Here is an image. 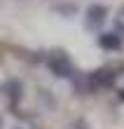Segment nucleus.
Segmentation results:
<instances>
[{"label":"nucleus","mask_w":124,"mask_h":129,"mask_svg":"<svg viewBox=\"0 0 124 129\" xmlns=\"http://www.w3.org/2000/svg\"><path fill=\"white\" fill-rule=\"evenodd\" d=\"M96 42H98V47H103V49L117 52V49H122L124 38H119L115 31H101V33H98V38H96Z\"/></svg>","instance_id":"obj_4"},{"label":"nucleus","mask_w":124,"mask_h":129,"mask_svg":"<svg viewBox=\"0 0 124 129\" xmlns=\"http://www.w3.org/2000/svg\"><path fill=\"white\" fill-rule=\"evenodd\" d=\"M45 59V63H47V68L56 75V78H66V80H73L77 73V68H75V63L70 61V56L66 54V52H49V54H45L42 56Z\"/></svg>","instance_id":"obj_1"},{"label":"nucleus","mask_w":124,"mask_h":129,"mask_svg":"<svg viewBox=\"0 0 124 129\" xmlns=\"http://www.w3.org/2000/svg\"><path fill=\"white\" fill-rule=\"evenodd\" d=\"M105 19H108V7L94 3V5L87 7V12H84V28L91 31V33H101Z\"/></svg>","instance_id":"obj_2"},{"label":"nucleus","mask_w":124,"mask_h":129,"mask_svg":"<svg viewBox=\"0 0 124 129\" xmlns=\"http://www.w3.org/2000/svg\"><path fill=\"white\" fill-rule=\"evenodd\" d=\"M122 17H124V7H122Z\"/></svg>","instance_id":"obj_8"},{"label":"nucleus","mask_w":124,"mask_h":129,"mask_svg":"<svg viewBox=\"0 0 124 129\" xmlns=\"http://www.w3.org/2000/svg\"><path fill=\"white\" fill-rule=\"evenodd\" d=\"M117 96H119V101H124V89H119V94H117Z\"/></svg>","instance_id":"obj_6"},{"label":"nucleus","mask_w":124,"mask_h":129,"mask_svg":"<svg viewBox=\"0 0 124 129\" xmlns=\"http://www.w3.org/2000/svg\"><path fill=\"white\" fill-rule=\"evenodd\" d=\"M3 92H5L7 101H10V106H12V110H17L19 103H21V99H24V82H21L19 78H12V80L5 82Z\"/></svg>","instance_id":"obj_3"},{"label":"nucleus","mask_w":124,"mask_h":129,"mask_svg":"<svg viewBox=\"0 0 124 129\" xmlns=\"http://www.w3.org/2000/svg\"><path fill=\"white\" fill-rule=\"evenodd\" d=\"M0 129H3V117H0Z\"/></svg>","instance_id":"obj_7"},{"label":"nucleus","mask_w":124,"mask_h":129,"mask_svg":"<svg viewBox=\"0 0 124 129\" xmlns=\"http://www.w3.org/2000/svg\"><path fill=\"white\" fill-rule=\"evenodd\" d=\"M17 129H21V127H17Z\"/></svg>","instance_id":"obj_9"},{"label":"nucleus","mask_w":124,"mask_h":129,"mask_svg":"<svg viewBox=\"0 0 124 129\" xmlns=\"http://www.w3.org/2000/svg\"><path fill=\"white\" fill-rule=\"evenodd\" d=\"M56 12H61V14H66V17H68V14H75L77 12V7L75 5H56Z\"/></svg>","instance_id":"obj_5"}]
</instances>
